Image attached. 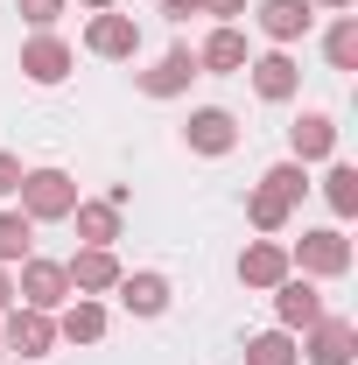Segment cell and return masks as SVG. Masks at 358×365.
Segmentation results:
<instances>
[{
  "label": "cell",
  "mask_w": 358,
  "mask_h": 365,
  "mask_svg": "<svg viewBox=\"0 0 358 365\" xmlns=\"http://www.w3.org/2000/svg\"><path fill=\"white\" fill-rule=\"evenodd\" d=\"M21 218L29 225H63L71 211H78V182L63 176V169H21Z\"/></svg>",
  "instance_id": "obj_1"
},
{
  "label": "cell",
  "mask_w": 358,
  "mask_h": 365,
  "mask_svg": "<svg viewBox=\"0 0 358 365\" xmlns=\"http://www.w3.org/2000/svg\"><path fill=\"white\" fill-rule=\"evenodd\" d=\"M288 267H302L310 281H337V274H352V239H344L337 225L302 232V239L288 246Z\"/></svg>",
  "instance_id": "obj_2"
},
{
  "label": "cell",
  "mask_w": 358,
  "mask_h": 365,
  "mask_svg": "<svg viewBox=\"0 0 358 365\" xmlns=\"http://www.w3.org/2000/svg\"><path fill=\"white\" fill-rule=\"evenodd\" d=\"M14 295H21V309H63V302H71V274H63V260L29 253V260H21V281H14Z\"/></svg>",
  "instance_id": "obj_3"
},
{
  "label": "cell",
  "mask_w": 358,
  "mask_h": 365,
  "mask_svg": "<svg viewBox=\"0 0 358 365\" xmlns=\"http://www.w3.org/2000/svg\"><path fill=\"white\" fill-rule=\"evenodd\" d=\"M85 49H91V56H106V63H127V56H140V21H134V14H120V7H106V14H91V21H85Z\"/></svg>",
  "instance_id": "obj_4"
},
{
  "label": "cell",
  "mask_w": 358,
  "mask_h": 365,
  "mask_svg": "<svg viewBox=\"0 0 358 365\" xmlns=\"http://www.w3.org/2000/svg\"><path fill=\"white\" fill-rule=\"evenodd\" d=\"M295 351H302L310 365H352V359H358V330H352L344 317H330V309H323V317L302 330V344H295Z\"/></svg>",
  "instance_id": "obj_5"
},
{
  "label": "cell",
  "mask_w": 358,
  "mask_h": 365,
  "mask_svg": "<svg viewBox=\"0 0 358 365\" xmlns=\"http://www.w3.org/2000/svg\"><path fill=\"white\" fill-rule=\"evenodd\" d=\"M0 344L21 351V359H49V351H56V317H49V309H7Z\"/></svg>",
  "instance_id": "obj_6"
},
{
  "label": "cell",
  "mask_w": 358,
  "mask_h": 365,
  "mask_svg": "<svg viewBox=\"0 0 358 365\" xmlns=\"http://www.w3.org/2000/svg\"><path fill=\"white\" fill-rule=\"evenodd\" d=\"M63 274H71V295H113L127 267L113 260V246H78V253L63 260Z\"/></svg>",
  "instance_id": "obj_7"
},
{
  "label": "cell",
  "mask_w": 358,
  "mask_h": 365,
  "mask_svg": "<svg viewBox=\"0 0 358 365\" xmlns=\"http://www.w3.org/2000/svg\"><path fill=\"white\" fill-rule=\"evenodd\" d=\"M253 21H260V36H267L274 49H288V43H302V36L316 29V7L310 0H260Z\"/></svg>",
  "instance_id": "obj_8"
},
{
  "label": "cell",
  "mask_w": 358,
  "mask_h": 365,
  "mask_svg": "<svg viewBox=\"0 0 358 365\" xmlns=\"http://www.w3.org/2000/svg\"><path fill=\"white\" fill-rule=\"evenodd\" d=\"M21 78H29V85H63V78H71V43L49 36V29H36V36L21 43Z\"/></svg>",
  "instance_id": "obj_9"
},
{
  "label": "cell",
  "mask_w": 358,
  "mask_h": 365,
  "mask_svg": "<svg viewBox=\"0 0 358 365\" xmlns=\"http://www.w3.org/2000/svg\"><path fill=\"white\" fill-rule=\"evenodd\" d=\"M183 140H190V155H232V148H239V120H232L225 106H197V113L183 120Z\"/></svg>",
  "instance_id": "obj_10"
},
{
  "label": "cell",
  "mask_w": 358,
  "mask_h": 365,
  "mask_svg": "<svg viewBox=\"0 0 358 365\" xmlns=\"http://www.w3.org/2000/svg\"><path fill=\"white\" fill-rule=\"evenodd\" d=\"M190 78H204V71H197V49L176 43L169 56H155V63L140 71V91H148V98H183V91H190Z\"/></svg>",
  "instance_id": "obj_11"
},
{
  "label": "cell",
  "mask_w": 358,
  "mask_h": 365,
  "mask_svg": "<svg viewBox=\"0 0 358 365\" xmlns=\"http://www.w3.org/2000/svg\"><path fill=\"white\" fill-rule=\"evenodd\" d=\"M246 71H253V91H260L267 106H288V98L302 91V71H295V56H288V49H267V56H246Z\"/></svg>",
  "instance_id": "obj_12"
},
{
  "label": "cell",
  "mask_w": 358,
  "mask_h": 365,
  "mask_svg": "<svg viewBox=\"0 0 358 365\" xmlns=\"http://www.w3.org/2000/svg\"><path fill=\"white\" fill-rule=\"evenodd\" d=\"M274 295V317H281V330H310L316 317H323V295H316L310 274H288L281 288H267Z\"/></svg>",
  "instance_id": "obj_13"
},
{
  "label": "cell",
  "mask_w": 358,
  "mask_h": 365,
  "mask_svg": "<svg viewBox=\"0 0 358 365\" xmlns=\"http://www.w3.org/2000/svg\"><path fill=\"white\" fill-rule=\"evenodd\" d=\"M288 274H295V267H288V246H281V239H253V246L239 253V281H246V288H260V295L281 288Z\"/></svg>",
  "instance_id": "obj_14"
},
{
  "label": "cell",
  "mask_w": 358,
  "mask_h": 365,
  "mask_svg": "<svg viewBox=\"0 0 358 365\" xmlns=\"http://www.w3.org/2000/svg\"><path fill=\"white\" fill-rule=\"evenodd\" d=\"M288 148H295L288 162H302V169H310V162H330V155H337V120H330V113H302V120L288 127Z\"/></svg>",
  "instance_id": "obj_15"
},
{
  "label": "cell",
  "mask_w": 358,
  "mask_h": 365,
  "mask_svg": "<svg viewBox=\"0 0 358 365\" xmlns=\"http://www.w3.org/2000/svg\"><path fill=\"white\" fill-rule=\"evenodd\" d=\"M134 317H162L169 309V274H155V267H140V274H120V288H113Z\"/></svg>",
  "instance_id": "obj_16"
},
{
  "label": "cell",
  "mask_w": 358,
  "mask_h": 365,
  "mask_svg": "<svg viewBox=\"0 0 358 365\" xmlns=\"http://www.w3.org/2000/svg\"><path fill=\"white\" fill-rule=\"evenodd\" d=\"M197 71H211V78H225V71H246V36H239L232 21H218V29L204 36V49H197Z\"/></svg>",
  "instance_id": "obj_17"
},
{
  "label": "cell",
  "mask_w": 358,
  "mask_h": 365,
  "mask_svg": "<svg viewBox=\"0 0 358 365\" xmlns=\"http://www.w3.org/2000/svg\"><path fill=\"white\" fill-rule=\"evenodd\" d=\"M56 337H71V344H98V337H106V302H98V295H78V302L56 317Z\"/></svg>",
  "instance_id": "obj_18"
},
{
  "label": "cell",
  "mask_w": 358,
  "mask_h": 365,
  "mask_svg": "<svg viewBox=\"0 0 358 365\" xmlns=\"http://www.w3.org/2000/svg\"><path fill=\"white\" fill-rule=\"evenodd\" d=\"M71 225H78V239H85V246H113V239H120V211H113L106 197H98V204H85V197H78Z\"/></svg>",
  "instance_id": "obj_19"
},
{
  "label": "cell",
  "mask_w": 358,
  "mask_h": 365,
  "mask_svg": "<svg viewBox=\"0 0 358 365\" xmlns=\"http://www.w3.org/2000/svg\"><path fill=\"white\" fill-rule=\"evenodd\" d=\"M246 218H253V232H288V218H295V204H288V197H274L267 182H260V190L246 197Z\"/></svg>",
  "instance_id": "obj_20"
},
{
  "label": "cell",
  "mask_w": 358,
  "mask_h": 365,
  "mask_svg": "<svg viewBox=\"0 0 358 365\" xmlns=\"http://www.w3.org/2000/svg\"><path fill=\"white\" fill-rule=\"evenodd\" d=\"M295 330H260V337H246V365H295Z\"/></svg>",
  "instance_id": "obj_21"
},
{
  "label": "cell",
  "mask_w": 358,
  "mask_h": 365,
  "mask_svg": "<svg viewBox=\"0 0 358 365\" xmlns=\"http://www.w3.org/2000/svg\"><path fill=\"white\" fill-rule=\"evenodd\" d=\"M323 56H330V71H358V14H337V21H330Z\"/></svg>",
  "instance_id": "obj_22"
},
{
  "label": "cell",
  "mask_w": 358,
  "mask_h": 365,
  "mask_svg": "<svg viewBox=\"0 0 358 365\" xmlns=\"http://www.w3.org/2000/svg\"><path fill=\"white\" fill-rule=\"evenodd\" d=\"M36 253V225L21 218V211H0V267H14V260H29Z\"/></svg>",
  "instance_id": "obj_23"
},
{
  "label": "cell",
  "mask_w": 358,
  "mask_h": 365,
  "mask_svg": "<svg viewBox=\"0 0 358 365\" xmlns=\"http://www.w3.org/2000/svg\"><path fill=\"white\" fill-rule=\"evenodd\" d=\"M323 197H330V211H337V218H358V169H352V162H330Z\"/></svg>",
  "instance_id": "obj_24"
},
{
  "label": "cell",
  "mask_w": 358,
  "mask_h": 365,
  "mask_svg": "<svg viewBox=\"0 0 358 365\" xmlns=\"http://www.w3.org/2000/svg\"><path fill=\"white\" fill-rule=\"evenodd\" d=\"M260 182H267L274 197H288V204H302V197H310V169H302V162H274Z\"/></svg>",
  "instance_id": "obj_25"
},
{
  "label": "cell",
  "mask_w": 358,
  "mask_h": 365,
  "mask_svg": "<svg viewBox=\"0 0 358 365\" xmlns=\"http://www.w3.org/2000/svg\"><path fill=\"white\" fill-rule=\"evenodd\" d=\"M14 14H21L29 29H49V21L63 14V0H14Z\"/></svg>",
  "instance_id": "obj_26"
},
{
  "label": "cell",
  "mask_w": 358,
  "mask_h": 365,
  "mask_svg": "<svg viewBox=\"0 0 358 365\" xmlns=\"http://www.w3.org/2000/svg\"><path fill=\"white\" fill-rule=\"evenodd\" d=\"M14 190H21V162H14V155H0V197H14Z\"/></svg>",
  "instance_id": "obj_27"
},
{
  "label": "cell",
  "mask_w": 358,
  "mask_h": 365,
  "mask_svg": "<svg viewBox=\"0 0 358 365\" xmlns=\"http://www.w3.org/2000/svg\"><path fill=\"white\" fill-rule=\"evenodd\" d=\"M162 14L169 21H190V14H204V0H162Z\"/></svg>",
  "instance_id": "obj_28"
},
{
  "label": "cell",
  "mask_w": 358,
  "mask_h": 365,
  "mask_svg": "<svg viewBox=\"0 0 358 365\" xmlns=\"http://www.w3.org/2000/svg\"><path fill=\"white\" fill-rule=\"evenodd\" d=\"M204 14H218V21H232V14H246V0H204Z\"/></svg>",
  "instance_id": "obj_29"
},
{
  "label": "cell",
  "mask_w": 358,
  "mask_h": 365,
  "mask_svg": "<svg viewBox=\"0 0 358 365\" xmlns=\"http://www.w3.org/2000/svg\"><path fill=\"white\" fill-rule=\"evenodd\" d=\"M0 309H14V274L0 267Z\"/></svg>",
  "instance_id": "obj_30"
},
{
  "label": "cell",
  "mask_w": 358,
  "mask_h": 365,
  "mask_svg": "<svg viewBox=\"0 0 358 365\" xmlns=\"http://www.w3.org/2000/svg\"><path fill=\"white\" fill-rule=\"evenodd\" d=\"M316 7H337V14H352V7H358V0H316Z\"/></svg>",
  "instance_id": "obj_31"
},
{
  "label": "cell",
  "mask_w": 358,
  "mask_h": 365,
  "mask_svg": "<svg viewBox=\"0 0 358 365\" xmlns=\"http://www.w3.org/2000/svg\"><path fill=\"white\" fill-rule=\"evenodd\" d=\"M78 7H91V14H106V7H120V0H78Z\"/></svg>",
  "instance_id": "obj_32"
},
{
  "label": "cell",
  "mask_w": 358,
  "mask_h": 365,
  "mask_svg": "<svg viewBox=\"0 0 358 365\" xmlns=\"http://www.w3.org/2000/svg\"><path fill=\"white\" fill-rule=\"evenodd\" d=\"M0 351H7V344H0Z\"/></svg>",
  "instance_id": "obj_33"
}]
</instances>
